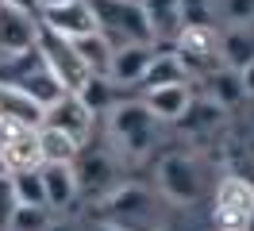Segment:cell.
Listing matches in <instances>:
<instances>
[{
  "mask_svg": "<svg viewBox=\"0 0 254 231\" xmlns=\"http://www.w3.org/2000/svg\"><path fill=\"white\" fill-rule=\"evenodd\" d=\"M4 4H16V8H27V12H39V0H4Z\"/></svg>",
  "mask_w": 254,
  "mask_h": 231,
  "instance_id": "31",
  "label": "cell"
},
{
  "mask_svg": "<svg viewBox=\"0 0 254 231\" xmlns=\"http://www.w3.org/2000/svg\"><path fill=\"white\" fill-rule=\"evenodd\" d=\"M220 62L227 70H247L254 62V31L251 27L220 31Z\"/></svg>",
  "mask_w": 254,
  "mask_h": 231,
  "instance_id": "19",
  "label": "cell"
},
{
  "mask_svg": "<svg viewBox=\"0 0 254 231\" xmlns=\"http://www.w3.org/2000/svg\"><path fill=\"white\" fill-rule=\"evenodd\" d=\"M158 116L143 104V100H120V104L108 112V131L116 139V147L131 158H143V154L154 151L158 143Z\"/></svg>",
  "mask_w": 254,
  "mask_h": 231,
  "instance_id": "2",
  "label": "cell"
},
{
  "mask_svg": "<svg viewBox=\"0 0 254 231\" xmlns=\"http://www.w3.org/2000/svg\"><path fill=\"white\" fill-rule=\"evenodd\" d=\"M170 50H177V58L185 62L189 74H212L208 66H220V31L212 23H185L174 35Z\"/></svg>",
  "mask_w": 254,
  "mask_h": 231,
  "instance_id": "7",
  "label": "cell"
},
{
  "mask_svg": "<svg viewBox=\"0 0 254 231\" xmlns=\"http://www.w3.org/2000/svg\"><path fill=\"white\" fill-rule=\"evenodd\" d=\"M158 193L170 204H196L204 197V173H200V162L192 154H166L158 162Z\"/></svg>",
  "mask_w": 254,
  "mask_h": 231,
  "instance_id": "5",
  "label": "cell"
},
{
  "mask_svg": "<svg viewBox=\"0 0 254 231\" xmlns=\"http://www.w3.org/2000/svg\"><path fill=\"white\" fill-rule=\"evenodd\" d=\"M47 231H73V228H65V224H50Z\"/></svg>",
  "mask_w": 254,
  "mask_h": 231,
  "instance_id": "34",
  "label": "cell"
},
{
  "mask_svg": "<svg viewBox=\"0 0 254 231\" xmlns=\"http://www.w3.org/2000/svg\"><path fill=\"white\" fill-rule=\"evenodd\" d=\"M50 4H65V0H39V8H50Z\"/></svg>",
  "mask_w": 254,
  "mask_h": 231,
  "instance_id": "35",
  "label": "cell"
},
{
  "mask_svg": "<svg viewBox=\"0 0 254 231\" xmlns=\"http://www.w3.org/2000/svg\"><path fill=\"white\" fill-rule=\"evenodd\" d=\"M154 231H174V228H166V224H158V228H154Z\"/></svg>",
  "mask_w": 254,
  "mask_h": 231,
  "instance_id": "36",
  "label": "cell"
},
{
  "mask_svg": "<svg viewBox=\"0 0 254 231\" xmlns=\"http://www.w3.org/2000/svg\"><path fill=\"white\" fill-rule=\"evenodd\" d=\"M239 77H243V89H247V96H254V62L247 66V70H239Z\"/></svg>",
  "mask_w": 254,
  "mask_h": 231,
  "instance_id": "30",
  "label": "cell"
},
{
  "mask_svg": "<svg viewBox=\"0 0 254 231\" xmlns=\"http://www.w3.org/2000/svg\"><path fill=\"white\" fill-rule=\"evenodd\" d=\"M0 173H12V169H8V158H4V147H0Z\"/></svg>",
  "mask_w": 254,
  "mask_h": 231,
  "instance_id": "33",
  "label": "cell"
},
{
  "mask_svg": "<svg viewBox=\"0 0 254 231\" xmlns=\"http://www.w3.org/2000/svg\"><path fill=\"white\" fill-rule=\"evenodd\" d=\"M247 231H254V216H251V224H247Z\"/></svg>",
  "mask_w": 254,
  "mask_h": 231,
  "instance_id": "37",
  "label": "cell"
},
{
  "mask_svg": "<svg viewBox=\"0 0 254 231\" xmlns=\"http://www.w3.org/2000/svg\"><path fill=\"white\" fill-rule=\"evenodd\" d=\"M154 50H158L154 43H124V46H116V50H112L108 77L120 85V89L139 85L143 74H146V66H150V58H154Z\"/></svg>",
  "mask_w": 254,
  "mask_h": 231,
  "instance_id": "13",
  "label": "cell"
},
{
  "mask_svg": "<svg viewBox=\"0 0 254 231\" xmlns=\"http://www.w3.org/2000/svg\"><path fill=\"white\" fill-rule=\"evenodd\" d=\"M181 12H185V23H212L208 0H181Z\"/></svg>",
  "mask_w": 254,
  "mask_h": 231,
  "instance_id": "29",
  "label": "cell"
},
{
  "mask_svg": "<svg viewBox=\"0 0 254 231\" xmlns=\"http://www.w3.org/2000/svg\"><path fill=\"white\" fill-rule=\"evenodd\" d=\"M39 12L16 8V4H4L0 0V54H23L35 50L39 43Z\"/></svg>",
  "mask_w": 254,
  "mask_h": 231,
  "instance_id": "8",
  "label": "cell"
},
{
  "mask_svg": "<svg viewBox=\"0 0 254 231\" xmlns=\"http://www.w3.org/2000/svg\"><path fill=\"white\" fill-rule=\"evenodd\" d=\"M204 96H212L216 104L227 112V108H239L243 100H247V89H243V77H239V70H212L208 74V92Z\"/></svg>",
  "mask_w": 254,
  "mask_h": 231,
  "instance_id": "20",
  "label": "cell"
},
{
  "mask_svg": "<svg viewBox=\"0 0 254 231\" xmlns=\"http://www.w3.org/2000/svg\"><path fill=\"white\" fill-rule=\"evenodd\" d=\"M47 116V108L35 96H27L16 85H0V123H16V127H39Z\"/></svg>",
  "mask_w": 254,
  "mask_h": 231,
  "instance_id": "16",
  "label": "cell"
},
{
  "mask_svg": "<svg viewBox=\"0 0 254 231\" xmlns=\"http://www.w3.org/2000/svg\"><path fill=\"white\" fill-rule=\"evenodd\" d=\"M43 185H47V208L50 212H65L77 204V173H73V162H54V166H43Z\"/></svg>",
  "mask_w": 254,
  "mask_h": 231,
  "instance_id": "15",
  "label": "cell"
},
{
  "mask_svg": "<svg viewBox=\"0 0 254 231\" xmlns=\"http://www.w3.org/2000/svg\"><path fill=\"white\" fill-rule=\"evenodd\" d=\"M43 123H50V127L65 131L69 139H77L81 147H85V143L93 139V123H96V116L89 112V104L81 100L77 92H65V96H58V100L47 108Z\"/></svg>",
  "mask_w": 254,
  "mask_h": 231,
  "instance_id": "9",
  "label": "cell"
},
{
  "mask_svg": "<svg viewBox=\"0 0 254 231\" xmlns=\"http://www.w3.org/2000/svg\"><path fill=\"white\" fill-rule=\"evenodd\" d=\"M89 212L96 220H108L116 228H127V231H154L158 228V200L146 185H135V181H116L104 193V197L93 200Z\"/></svg>",
  "mask_w": 254,
  "mask_h": 231,
  "instance_id": "1",
  "label": "cell"
},
{
  "mask_svg": "<svg viewBox=\"0 0 254 231\" xmlns=\"http://www.w3.org/2000/svg\"><path fill=\"white\" fill-rule=\"evenodd\" d=\"M73 50H77V58L85 62V70L89 74H104L108 77V66H112V50L116 46L100 35V31H93V35H81V39H73Z\"/></svg>",
  "mask_w": 254,
  "mask_h": 231,
  "instance_id": "23",
  "label": "cell"
},
{
  "mask_svg": "<svg viewBox=\"0 0 254 231\" xmlns=\"http://www.w3.org/2000/svg\"><path fill=\"white\" fill-rule=\"evenodd\" d=\"M50 224H54V220H50L47 204H16L8 231H47Z\"/></svg>",
  "mask_w": 254,
  "mask_h": 231,
  "instance_id": "26",
  "label": "cell"
},
{
  "mask_svg": "<svg viewBox=\"0 0 254 231\" xmlns=\"http://www.w3.org/2000/svg\"><path fill=\"white\" fill-rule=\"evenodd\" d=\"M254 216V181L227 173L216 185V200H212V224L216 231H247Z\"/></svg>",
  "mask_w": 254,
  "mask_h": 231,
  "instance_id": "4",
  "label": "cell"
},
{
  "mask_svg": "<svg viewBox=\"0 0 254 231\" xmlns=\"http://www.w3.org/2000/svg\"><path fill=\"white\" fill-rule=\"evenodd\" d=\"M89 231H127V228H116V224H108V220H96Z\"/></svg>",
  "mask_w": 254,
  "mask_h": 231,
  "instance_id": "32",
  "label": "cell"
},
{
  "mask_svg": "<svg viewBox=\"0 0 254 231\" xmlns=\"http://www.w3.org/2000/svg\"><path fill=\"white\" fill-rule=\"evenodd\" d=\"M0 147L8 158V169H39L43 151H39V127H16V123H0Z\"/></svg>",
  "mask_w": 254,
  "mask_h": 231,
  "instance_id": "11",
  "label": "cell"
},
{
  "mask_svg": "<svg viewBox=\"0 0 254 231\" xmlns=\"http://www.w3.org/2000/svg\"><path fill=\"white\" fill-rule=\"evenodd\" d=\"M220 116H223V108L216 104L212 96H192L189 112H185L177 123H185L189 131H204V127H216V123H220Z\"/></svg>",
  "mask_w": 254,
  "mask_h": 231,
  "instance_id": "25",
  "label": "cell"
},
{
  "mask_svg": "<svg viewBox=\"0 0 254 231\" xmlns=\"http://www.w3.org/2000/svg\"><path fill=\"white\" fill-rule=\"evenodd\" d=\"M77 96L89 104L93 116H100V112H112V108L120 104V85H116L112 77H104V74H89L85 81H81Z\"/></svg>",
  "mask_w": 254,
  "mask_h": 231,
  "instance_id": "21",
  "label": "cell"
},
{
  "mask_svg": "<svg viewBox=\"0 0 254 231\" xmlns=\"http://www.w3.org/2000/svg\"><path fill=\"white\" fill-rule=\"evenodd\" d=\"M39 151H43V166H54V162H73L81 154V143L50 123H39Z\"/></svg>",
  "mask_w": 254,
  "mask_h": 231,
  "instance_id": "22",
  "label": "cell"
},
{
  "mask_svg": "<svg viewBox=\"0 0 254 231\" xmlns=\"http://www.w3.org/2000/svg\"><path fill=\"white\" fill-rule=\"evenodd\" d=\"M189 70H185V62L177 58V50H154V58L146 66L143 74V89H162V85H189Z\"/></svg>",
  "mask_w": 254,
  "mask_h": 231,
  "instance_id": "18",
  "label": "cell"
},
{
  "mask_svg": "<svg viewBox=\"0 0 254 231\" xmlns=\"http://www.w3.org/2000/svg\"><path fill=\"white\" fill-rule=\"evenodd\" d=\"M143 104L158 116L162 123H177L192 104V89L189 85H162V89H146Z\"/></svg>",
  "mask_w": 254,
  "mask_h": 231,
  "instance_id": "17",
  "label": "cell"
},
{
  "mask_svg": "<svg viewBox=\"0 0 254 231\" xmlns=\"http://www.w3.org/2000/svg\"><path fill=\"white\" fill-rule=\"evenodd\" d=\"M89 8H93V15H96V31H100L112 46L154 43L139 0H89Z\"/></svg>",
  "mask_w": 254,
  "mask_h": 231,
  "instance_id": "3",
  "label": "cell"
},
{
  "mask_svg": "<svg viewBox=\"0 0 254 231\" xmlns=\"http://www.w3.org/2000/svg\"><path fill=\"white\" fill-rule=\"evenodd\" d=\"M146 15V27L154 46H170L174 35L185 27V12H181V0H139Z\"/></svg>",
  "mask_w": 254,
  "mask_h": 231,
  "instance_id": "14",
  "label": "cell"
},
{
  "mask_svg": "<svg viewBox=\"0 0 254 231\" xmlns=\"http://www.w3.org/2000/svg\"><path fill=\"white\" fill-rule=\"evenodd\" d=\"M19 204H47V185H43V166L39 169H16L12 173Z\"/></svg>",
  "mask_w": 254,
  "mask_h": 231,
  "instance_id": "24",
  "label": "cell"
},
{
  "mask_svg": "<svg viewBox=\"0 0 254 231\" xmlns=\"http://www.w3.org/2000/svg\"><path fill=\"white\" fill-rule=\"evenodd\" d=\"M73 173H77V193L81 197H104L112 185L120 181V169H116V162H112L108 154H77L73 158Z\"/></svg>",
  "mask_w": 254,
  "mask_h": 231,
  "instance_id": "12",
  "label": "cell"
},
{
  "mask_svg": "<svg viewBox=\"0 0 254 231\" xmlns=\"http://www.w3.org/2000/svg\"><path fill=\"white\" fill-rule=\"evenodd\" d=\"M220 19L227 27H251L254 23V0H220Z\"/></svg>",
  "mask_w": 254,
  "mask_h": 231,
  "instance_id": "27",
  "label": "cell"
},
{
  "mask_svg": "<svg viewBox=\"0 0 254 231\" xmlns=\"http://www.w3.org/2000/svg\"><path fill=\"white\" fill-rule=\"evenodd\" d=\"M35 50H39L43 66H47V70L58 77V81H62L69 92H77V89H81V81L89 77L85 62H81V58H77V50H73V39H62L58 31L39 27V43H35Z\"/></svg>",
  "mask_w": 254,
  "mask_h": 231,
  "instance_id": "6",
  "label": "cell"
},
{
  "mask_svg": "<svg viewBox=\"0 0 254 231\" xmlns=\"http://www.w3.org/2000/svg\"><path fill=\"white\" fill-rule=\"evenodd\" d=\"M39 23L58 31L62 39H81V35H93L96 31V15L89 8V0H65V4L39 8Z\"/></svg>",
  "mask_w": 254,
  "mask_h": 231,
  "instance_id": "10",
  "label": "cell"
},
{
  "mask_svg": "<svg viewBox=\"0 0 254 231\" xmlns=\"http://www.w3.org/2000/svg\"><path fill=\"white\" fill-rule=\"evenodd\" d=\"M16 185H12V173H0V231H8L12 224V212H16Z\"/></svg>",
  "mask_w": 254,
  "mask_h": 231,
  "instance_id": "28",
  "label": "cell"
}]
</instances>
